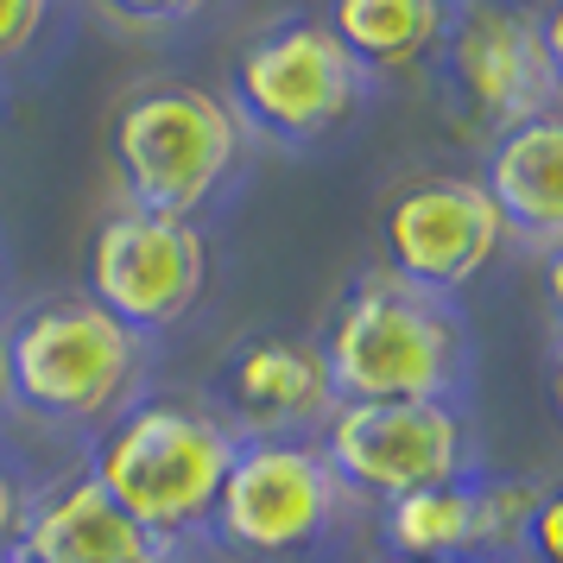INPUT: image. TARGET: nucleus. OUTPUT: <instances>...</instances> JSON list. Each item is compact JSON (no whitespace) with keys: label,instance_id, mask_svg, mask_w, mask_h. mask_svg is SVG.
Returning <instances> with one entry per match:
<instances>
[{"label":"nucleus","instance_id":"1","mask_svg":"<svg viewBox=\"0 0 563 563\" xmlns=\"http://www.w3.org/2000/svg\"><path fill=\"white\" fill-rule=\"evenodd\" d=\"M317 355L335 406L386 399H462L475 367V335L456 298H437L393 273H355L317 330Z\"/></svg>","mask_w":563,"mask_h":563},{"label":"nucleus","instance_id":"2","mask_svg":"<svg viewBox=\"0 0 563 563\" xmlns=\"http://www.w3.org/2000/svg\"><path fill=\"white\" fill-rule=\"evenodd\" d=\"M234 437L197 393H133L128 406L89 437L82 468L108 487V500L140 519L158 544L184 551L203 538L209 507L222 494Z\"/></svg>","mask_w":563,"mask_h":563},{"label":"nucleus","instance_id":"3","mask_svg":"<svg viewBox=\"0 0 563 563\" xmlns=\"http://www.w3.org/2000/svg\"><path fill=\"white\" fill-rule=\"evenodd\" d=\"M146 335L114 323L82 291L38 298L7 323V393L52 431H102L133 393H146Z\"/></svg>","mask_w":563,"mask_h":563},{"label":"nucleus","instance_id":"4","mask_svg":"<svg viewBox=\"0 0 563 563\" xmlns=\"http://www.w3.org/2000/svg\"><path fill=\"white\" fill-rule=\"evenodd\" d=\"M108 153H114V178H121L133 209L197 222L241 178L247 133L222 96L158 77L121 96L114 128H108Z\"/></svg>","mask_w":563,"mask_h":563},{"label":"nucleus","instance_id":"5","mask_svg":"<svg viewBox=\"0 0 563 563\" xmlns=\"http://www.w3.org/2000/svg\"><path fill=\"white\" fill-rule=\"evenodd\" d=\"M437 82L450 128L468 140L558 114L563 89V45H558V13L532 0H450V26L437 45Z\"/></svg>","mask_w":563,"mask_h":563},{"label":"nucleus","instance_id":"6","mask_svg":"<svg viewBox=\"0 0 563 563\" xmlns=\"http://www.w3.org/2000/svg\"><path fill=\"white\" fill-rule=\"evenodd\" d=\"M361 500L335 482L317 437L234 443L203 538L241 563H317L355 532Z\"/></svg>","mask_w":563,"mask_h":563},{"label":"nucleus","instance_id":"7","mask_svg":"<svg viewBox=\"0 0 563 563\" xmlns=\"http://www.w3.org/2000/svg\"><path fill=\"white\" fill-rule=\"evenodd\" d=\"M374 96V82L361 77V64L317 13H279L260 32L241 38L229 57V114L241 121L247 140L305 153L323 146L355 121Z\"/></svg>","mask_w":563,"mask_h":563},{"label":"nucleus","instance_id":"8","mask_svg":"<svg viewBox=\"0 0 563 563\" xmlns=\"http://www.w3.org/2000/svg\"><path fill=\"white\" fill-rule=\"evenodd\" d=\"M317 450L361 507H386V500H406L418 487L456 482L468 468H482L475 418L462 399L335 406L317 431Z\"/></svg>","mask_w":563,"mask_h":563},{"label":"nucleus","instance_id":"9","mask_svg":"<svg viewBox=\"0 0 563 563\" xmlns=\"http://www.w3.org/2000/svg\"><path fill=\"white\" fill-rule=\"evenodd\" d=\"M209 285V234L153 209H108L82 247V298L133 335H165L197 310Z\"/></svg>","mask_w":563,"mask_h":563},{"label":"nucleus","instance_id":"10","mask_svg":"<svg viewBox=\"0 0 563 563\" xmlns=\"http://www.w3.org/2000/svg\"><path fill=\"white\" fill-rule=\"evenodd\" d=\"M380 273L456 298L507 254V222L468 172H411L380 197Z\"/></svg>","mask_w":563,"mask_h":563},{"label":"nucleus","instance_id":"11","mask_svg":"<svg viewBox=\"0 0 563 563\" xmlns=\"http://www.w3.org/2000/svg\"><path fill=\"white\" fill-rule=\"evenodd\" d=\"M203 406L229 424L234 443H291L317 437L335 411L330 374L317 355V335L305 330H247L234 335L216 374H209Z\"/></svg>","mask_w":563,"mask_h":563},{"label":"nucleus","instance_id":"12","mask_svg":"<svg viewBox=\"0 0 563 563\" xmlns=\"http://www.w3.org/2000/svg\"><path fill=\"white\" fill-rule=\"evenodd\" d=\"M544 482L468 468L456 482L418 487L406 500L374 507V538L386 558H487L519 563V532L532 519Z\"/></svg>","mask_w":563,"mask_h":563},{"label":"nucleus","instance_id":"13","mask_svg":"<svg viewBox=\"0 0 563 563\" xmlns=\"http://www.w3.org/2000/svg\"><path fill=\"white\" fill-rule=\"evenodd\" d=\"M7 551L26 563H178V551L158 544L140 519L114 507L108 487L82 462L26 487V507H20Z\"/></svg>","mask_w":563,"mask_h":563},{"label":"nucleus","instance_id":"14","mask_svg":"<svg viewBox=\"0 0 563 563\" xmlns=\"http://www.w3.org/2000/svg\"><path fill=\"white\" fill-rule=\"evenodd\" d=\"M558 158H563V121L538 114L519 128L494 133L482 158V190L500 209L507 241H526L532 254H551L563 234V190H558Z\"/></svg>","mask_w":563,"mask_h":563},{"label":"nucleus","instance_id":"15","mask_svg":"<svg viewBox=\"0 0 563 563\" xmlns=\"http://www.w3.org/2000/svg\"><path fill=\"white\" fill-rule=\"evenodd\" d=\"M317 20L361 64V77L374 82L431 64L450 26V0H323Z\"/></svg>","mask_w":563,"mask_h":563},{"label":"nucleus","instance_id":"16","mask_svg":"<svg viewBox=\"0 0 563 563\" xmlns=\"http://www.w3.org/2000/svg\"><path fill=\"white\" fill-rule=\"evenodd\" d=\"M52 13H57V0H0V64L26 52Z\"/></svg>","mask_w":563,"mask_h":563},{"label":"nucleus","instance_id":"17","mask_svg":"<svg viewBox=\"0 0 563 563\" xmlns=\"http://www.w3.org/2000/svg\"><path fill=\"white\" fill-rule=\"evenodd\" d=\"M102 7L128 26H184V20L209 13L216 0H102Z\"/></svg>","mask_w":563,"mask_h":563},{"label":"nucleus","instance_id":"18","mask_svg":"<svg viewBox=\"0 0 563 563\" xmlns=\"http://www.w3.org/2000/svg\"><path fill=\"white\" fill-rule=\"evenodd\" d=\"M519 551L532 563H563V551H558V487L551 482H544L532 519H526V532H519Z\"/></svg>","mask_w":563,"mask_h":563},{"label":"nucleus","instance_id":"19","mask_svg":"<svg viewBox=\"0 0 563 563\" xmlns=\"http://www.w3.org/2000/svg\"><path fill=\"white\" fill-rule=\"evenodd\" d=\"M20 507H26V482L0 462V551L13 544V526H20Z\"/></svg>","mask_w":563,"mask_h":563},{"label":"nucleus","instance_id":"20","mask_svg":"<svg viewBox=\"0 0 563 563\" xmlns=\"http://www.w3.org/2000/svg\"><path fill=\"white\" fill-rule=\"evenodd\" d=\"M13 406V393H7V323H0V418Z\"/></svg>","mask_w":563,"mask_h":563},{"label":"nucleus","instance_id":"21","mask_svg":"<svg viewBox=\"0 0 563 563\" xmlns=\"http://www.w3.org/2000/svg\"><path fill=\"white\" fill-rule=\"evenodd\" d=\"M380 563H487V558H380Z\"/></svg>","mask_w":563,"mask_h":563},{"label":"nucleus","instance_id":"22","mask_svg":"<svg viewBox=\"0 0 563 563\" xmlns=\"http://www.w3.org/2000/svg\"><path fill=\"white\" fill-rule=\"evenodd\" d=\"M0 563H26V558H13V551H0Z\"/></svg>","mask_w":563,"mask_h":563}]
</instances>
